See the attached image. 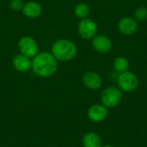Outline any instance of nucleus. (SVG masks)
Listing matches in <instances>:
<instances>
[{"mask_svg": "<svg viewBox=\"0 0 147 147\" xmlns=\"http://www.w3.org/2000/svg\"><path fill=\"white\" fill-rule=\"evenodd\" d=\"M58 69V60L52 53L41 52L38 53L31 61V70L40 78L52 77Z\"/></svg>", "mask_w": 147, "mask_h": 147, "instance_id": "f257e3e1", "label": "nucleus"}, {"mask_svg": "<svg viewBox=\"0 0 147 147\" xmlns=\"http://www.w3.org/2000/svg\"><path fill=\"white\" fill-rule=\"evenodd\" d=\"M51 53L58 61L68 62L76 57L78 48L76 44L71 40L59 39L52 45Z\"/></svg>", "mask_w": 147, "mask_h": 147, "instance_id": "f03ea898", "label": "nucleus"}, {"mask_svg": "<svg viewBox=\"0 0 147 147\" xmlns=\"http://www.w3.org/2000/svg\"><path fill=\"white\" fill-rule=\"evenodd\" d=\"M122 100V91L115 86L105 89L101 94V102L107 109L115 108Z\"/></svg>", "mask_w": 147, "mask_h": 147, "instance_id": "7ed1b4c3", "label": "nucleus"}, {"mask_svg": "<svg viewBox=\"0 0 147 147\" xmlns=\"http://www.w3.org/2000/svg\"><path fill=\"white\" fill-rule=\"evenodd\" d=\"M117 84L118 88L121 91L132 92L139 86V78L134 73L127 71L119 74L117 78Z\"/></svg>", "mask_w": 147, "mask_h": 147, "instance_id": "20e7f679", "label": "nucleus"}, {"mask_svg": "<svg viewBox=\"0 0 147 147\" xmlns=\"http://www.w3.org/2000/svg\"><path fill=\"white\" fill-rule=\"evenodd\" d=\"M18 50L20 53L28 57L34 58L39 53V46L36 40L31 36H22L17 43Z\"/></svg>", "mask_w": 147, "mask_h": 147, "instance_id": "39448f33", "label": "nucleus"}, {"mask_svg": "<svg viewBox=\"0 0 147 147\" xmlns=\"http://www.w3.org/2000/svg\"><path fill=\"white\" fill-rule=\"evenodd\" d=\"M78 31L79 35L83 39L90 40L96 35L97 25L90 18L87 17L84 19H81L78 26Z\"/></svg>", "mask_w": 147, "mask_h": 147, "instance_id": "423d86ee", "label": "nucleus"}, {"mask_svg": "<svg viewBox=\"0 0 147 147\" xmlns=\"http://www.w3.org/2000/svg\"><path fill=\"white\" fill-rule=\"evenodd\" d=\"M108 109L102 104H94L88 110V118L96 123L103 121L108 116Z\"/></svg>", "mask_w": 147, "mask_h": 147, "instance_id": "0eeeda50", "label": "nucleus"}, {"mask_svg": "<svg viewBox=\"0 0 147 147\" xmlns=\"http://www.w3.org/2000/svg\"><path fill=\"white\" fill-rule=\"evenodd\" d=\"M91 44H92L94 50L100 53H109L112 48L111 40L103 34H98L93 37Z\"/></svg>", "mask_w": 147, "mask_h": 147, "instance_id": "6e6552de", "label": "nucleus"}, {"mask_svg": "<svg viewBox=\"0 0 147 147\" xmlns=\"http://www.w3.org/2000/svg\"><path fill=\"white\" fill-rule=\"evenodd\" d=\"M118 30L125 35H132L138 30V22L133 17H123L121 18L117 25Z\"/></svg>", "mask_w": 147, "mask_h": 147, "instance_id": "1a4fd4ad", "label": "nucleus"}, {"mask_svg": "<svg viewBox=\"0 0 147 147\" xmlns=\"http://www.w3.org/2000/svg\"><path fill=\"white\" fill-rule=\"evenodd\" d=\"M84 85L92 90H98L102 86V78L99 74L95 71H87L83 76Z\"/></svg>", "mask_w": 147, "mask_h": 147, "instance_id": "9d476101", "label": "nucleus"}, {"mask_svg": "<svg viewBox=\"0 0 147 147\" xmlns=\"http://www.w3.org/2000/svg\"><path fill=\"white\" fill-rule=\"evenodd\" d=\"M23 15L30 19L39 17L42 13V6L36 1H28L24 3L22 9Z\"/></svg>", "mask_w": 147, "mask_h": 147, "instance_id": "9b49d317", "label": "nucleus"}, {"mask_svg": "<svg viewBox=\"0 0 147 147\" xmlns=\"http://www.w3.org/2000/svg\"><path fill=\"white\" fill-rule=\"evenodd\" d=\"M32 59L22 53H17L12 59L13 67L20 72H26L31 69Z\"/></svg>", "mask_w": 147, "mask_h": 147, "instance_id": "f8f14e48", "label": "nucleus"}, {"mask_svg": "<svg viewBox=\"0 0 147 147\" xmlns=\"http://www.w3.org/2000/svg\"><path fill=\"white\" fill-rule=\"evenodd\" d=\"M84 147H102V140L98 134L94 132L86 133L82 140Z\"/></svg>", "mask_w": 147, "mask_h": 147, "instance_id": "ddd939ff", "label": "nucleus"}, {"mask_svg": "<svg viewBox=\"0 0 147 147\" xmlns=\"http://www.w3.org/2000/svg\"><path fill=\"white\" fill-rule=\"evenodd\" d=\"M74 14L80 19L87 18L90 14V8L84 3H79L74 7Z\"/></svg>", "mask_w": 147, "mask_h": 147, "instance_id": "4468645a", "label": "nucleus"}, {"mask_svg": "<svg viewBox=\"0 0 147 147\" xmlns=\"http://www.w3.org/2000/svg\"><path fill=\"white\" fill-rule=\"evenodd\" d=\"M114 67L120 73L127 71L129 67L128 60L125 57H118L114 61Z\"/></svg>", "mask_w": 147, "mask_h": 147, "instance_id": "2eb2a0df", "label": "nucleus"}, {"mask_svg": "<svg viewBox=\"0 0 147 147\" xmlns=\"http://www.w3.org/2000/svg\"><path fill=\"white\" fill-rule=\"evenodd\" d=\"M134 17L136 21L143 22L147 19V8L146 7H139L134 12Z\"/></svg>", "mask_w": 147, "mask_h": 147, "instance_id": "dca6fc26", "label": "nucleus"}, {"mask_svg": "<svg viewBox=\"0 0 147 147\" xmlns=\"http://www.w3.org/2000/svg\"><path fill=\"white\" fill-rule=\"evenodd\" d=\"M24 3L22 0H10L9 2V9L12 11H21L23 8Z\"/></svg>", "mask_w": 147, "mask_h": 147, "instance_id": "f3484780", "label": "nucleus"}, {"mask_svg": "<svg viewBox=\"0 0 147 147\" xmlns=\"http://www.w3.org/2000/svg\"><path fill=\"white\" fill-rule=\"evenodd\" d=\"M102 147H114L113 146H110V145H105V146H102Z\"/></svg>", "mask_w": 147, "mask_h": 147, "instance_id": "a211bd4d", "label": "nucleus"}]
</instances>
